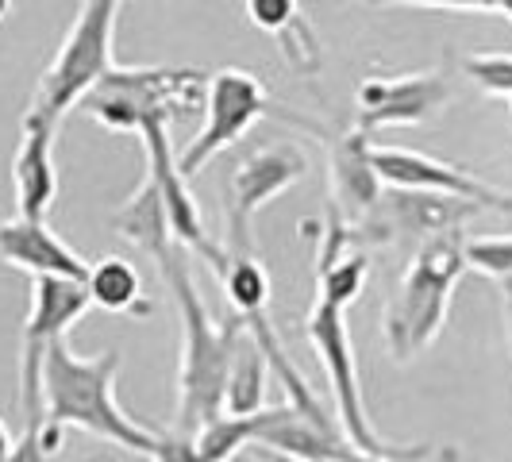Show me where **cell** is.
Wrapping results in <instances>:
<instances>
[{
  "instance_id": "cell-19",
  "label": "cell",
  "mask_w": 512,
  "mask_h": 462,
  "mask_svg": "<svg viewBox=\"0 0 512 462\" xmlns=\"http://www.w3.org/2000/svg\"><path fill=\"white\" fill-rule=\"evenodd\" d=\"M266 374H270V362L262 355L255 335L243 328L239 347H235V362H231V374H228L224 416H255V412L266 409Z\"/></svg>"
},
{
  "instance_id": "cell-30",
  "label": "cell",
  "mask_w": 512,
  "mask_h": 462,
  "mask_svg": "<svg viewBox=\"0 0 512 462\" xmlns=\"http://www.w3.org/2000/svg\"><path fill=\"white\" fill-rule=\"evenodd\" d=\"M4 16H8V0H0V20H4Z\"/></svg>"
},
{
  "instance_id": "cell-10",
  "label": "cell",
  "mask_w": 512,
  "mask_h": 462,
  "mask_svg": "<svg viewBox=\"0 0 512 462\" xmlns=\"http://www.w3.org/2000/svg\"><path fill=\"white\" fill-rule=\"evenodd\" d=\"M370 166L382 185L401 189V193H439V197H455L466 205L489 208V212H505L512 216V193L493 189L489 181L466 174L462 166H447L432 154L405 151V147H374L370 143Z\"/></svg>"
},
{
  "instance_id": "cell-31",
  "label": "cell",
  "mask_w": 512,
  "mask_h": 462,
  "mask_svg": "<svg viewBox=\"0 0 512 462\" xmlns=\"http://www.w3.org/2000/svg\"><path fill=\"white\" fill-rule=\"evenodd\" d=\"M270 459H274V462H293V459H282V455H270Z\"/></svg>"
},
{
  "instance_id": "cell-32",
  "label": "cell",
  "mask_w": 512,
  "mask_h": 462,
  "mask_svg": "<svg viewBox=\"0 0 512 462\" xmlns=\"http://www.w3.org/2000/svg\"><path fill=\"white\" fill-rule=\"evenodd\" d=\"M509 108H512V101H509Z\"/></svg>"
},
{
  "instance_id": "cell-6",
  "label": "cell",
  "mask_w": 512,
  "mask_h": 462,
  "mask_svg": "<svg viewBox=\"0 0 512 462\" xmlns=\"http://www.w3.org/2000/svg\"><path fill=\"white\" fill-rule=\"evenodd\" d=\"M347 312L335 308L332 301L316 297V305L305 320V335L308 343L316 347V355L324 362V374H328V385H332L335 397V416H339V428H343V439L355 447V451H366V455H382L389 462H420L432 455L428 443H385L370 416H366V401H362V385H359V362H355V347H351V332H347Z\"/></svg>"
},
{
  "instance_id": "cell-29",
  "label": "cell",
  "mask_w": 512,
  "mask_h": 462,
  "mask_svg": "<svg viewBox=\"0 0 512 462\" xmlns=\"http://www.w3.org/2000/svg\"><path fill=\"white\" fill-rule=\"evenodd\" d=\"M497 12H505V16L512 20V0H497Z\"/></svg>"
},
{
  "instance_id": "cell-4",
  "label": "cell",
  "mask_w": 512,
  "mask_h": 462,
  "mask_svg": "<svg viewBox=\"0 0 512 462\" xmlns=\"http://www.w3.org/2000/svg\"><path fill=\"white\" fill-rule=\"evenodd\" d=\"M116 16H120L116 0H85L77 8L62 47L39 77V89H35L31 108H27L31 120L58 131V124L70 116V108H77L104 77L116 70V58H112Z\"/></svg>"
},
{
  "instance_id": "cell-17",
  "label": "cell",
  "mask_w": 512,
  "mask_h": 462,
  "mask_svg": "<svg viewBox=\"0 0 512 462\" xmlns=\"http://www.w3.org/2000/svg\"><path fill=\"white\" fill-rule=\"evenodd\" d=\"M112 228L120 231L131 247H139L147 258L174 243V231H170V220H166V205H162V197H158V189H154L151 181H143L128 197V205L112 212Z\"/></svg>"
},
{
  "instance_id": "cell-9",
  "label": "cell",
  "mask_w": 512,
  "mask_h": 462,
  "mask_svg": "<svg viewBox=\"0 0 512 462\" xmlns=\"http://www.w3.org/2000/svg\"><path fill=\"white\" fill-rule=\"evenodd\" d=\"M308 174V158L289 143L247 151L228 174V255H251V220Z\"/></svg>"
},
{
  "instance_id": "cell-15",
  "label": "cell",
  "mask_w": 512,
  "mask_h": 462,
  "mask_svg": "<svg viewBox=\"0 0 512 462\" xmlns=\"http://www.w3.org/2000/svg\"><path fill=\"white\" fill-rule=\"evenodd\" d=\"M12 189H16V216L43 220L58 197V170H54V128L24 116L20 147L12 158Z\"/></svg>"
},
{
  "instance_id": "cell-18",
  "label": "cell",
  "mask_w": 512,
  "mask_h": 462,
  "mask_svg": "<svg viewBox=\"0 0 512 462\" xmlns=\"http://www.w3.org/2000/svg\"><path fill=\"white\" fill-rule=\"evenodd\" d=\"M89 301L104 312H120V316H151V301L143 297V282L135 274V266L124 262V258L108 255L97 258L89 266Z\"/></svg>"
},
{
  "instance_id": "cell-26",
  "label": "cell",
  "mask_w": 512,
  "mask_h": 462,
  "mask_svg": "<svg viewBox=\"0 0 512 462\" xmlns=\"http://www.w3.org/2000/svg\"><path fill=\"white\" fill-rule=\"evenodd\" d=\"M501 297H505V328H509V355H512V278L501 282Z\"/></svg>"
},
{
  "instance_id": "cell-8",
  "label": "cell",
  "mask_w": 512,
  "mask_h": 462,
  "mask_svg": "<svg viewBox=\"0 0 512 462\" xmlns=\"http://www.w3.org/2000/svg\"><path fill=\"white\" fill-rule=\"evenodd\" d=\"M274 112V104L266 97V89L258 85L251 70L224 66L208 77V101H205V128L189 139V147L178 154L181 178H193L197 170H205L220 151L235 147L258 120Z\"/></svg>"
},
{
  "instance_id": "cell-22",
  "label": "cell",
  "mask_w": 512,
  "mask_h": 462,
  "mask_svg": "<svg viewBox=\"0 0 512 462\" xmlns=\"http://www.w3.org/2000/svg\"><path fill=\"white\" fill-rule=\"evenodd\" d=\"M462 262H466V270H478V274H486V278L509 282L512 278V235L462 239Z\"/></svg>"
},
{
  "instance_id": "cell-21",
  "label": "cell",
  "mask_w": 512,
  "mask_h": 462,
  "mask_svg": "<svg viewBox=\"0 0 512 462\" xmlns=\"http://www.w3.org/2000/svg\"><path fill=\"white\" fill-rule=\"evenodd\" d=\"M255 436L258 412L255 416H220L193 436V455L197 462H231L247 443H255Z\"/></svg>"
},
{
  "instance_id": "cell-27",
  "label": "cell",
  "mask_w": 512,
  "mask_h": 462,
  "mask_svg": "<svg viewBox=\"0 0 512 462\" xmlns=\"http://www.w3.org/2000/svg\"><path fill=\"white\" fill-rule=\"evenodd\" d=\"M12 447H16V443H12V436H8V428H4V420H0V462L12 459Z\"/></svg>"
},
{
  "instance_id": "cell-25",
  "label": "cell",
  "mask_w": 512,
  "mask_h": 462,
  "mask_svg": "<svg viewBox=\"0 0 512 462\" xmlns=\"http://www.w3.org/2000/svg\"><path fill=\"white\" fill-rule=\"evenodd\" d=\"M154 462H197L193 455V439H181L174 432H162V451L154 455Z\"/></svg>"
},
{
  "instance_id": "cell-5",
  "label": "cell",
  "mask_w": 512,
  "mask_h": 462,
  "mask_svg": "<svg viewBox=\"0 0 512 462\" xmlns=\"http://www.w3.org/2000/svg\"><path fill=\"white\" fill-rule=\"evenodd\" d=\"M208 77L201 70H166V66H116L101 85L81 101V108L108 131H143V124L185 120L205 112Z\"/></svg>"
},
{
  "instance_id": "cell-3",
  "label": "cell",
  "mask_w": 512,
  "mask_h": 462,
  "mask_svg": "<svg viewBox=\"0 0 512 462\" xmlns=\"http://www.w3.org/2000/svg\"><path fill=\"white\" fill-rule=\"evenodd\" d=\"M466 274L462 262V239L443 235L428 239L409 270L401 274L397 293L382 308V332L385 347L397 362L416 359L420 351H428L447 328V312H451V293Z\"/></svg>"
},
{
  "instance_id": "cell-2",
  "label": "cell",
  "mask_w": 512,
  "mask_h": 462,
  "mask_svg": "<svg viewBox=\"0 0 512 462\" xmlns=\"http://www.w3.org/2000/svg\"><path fill=\"white\" fill-rule=\"evenodd\" d=\"M116 374H120V355L104 351L97 359H81L70 339H58L43 366V405L51 428H81L89 436L108 439L112 447H124L135 455H154L162 451V432L135 424L116 401Z\"/></svg>"
},
{
  "instance_id": "cell-12",
  "label": "cell",
  "mask_w": 512,
  "mask_h": 462,
  "mask_svg": "<svg viewBox=\"0 0 512 462\" xmlns=\"http://www.w3.org/2000/svg\"><path fill=\"white\" fill-rule=\"evenodd\" d=\"M143 154H147V181L158 189L162 205H166V220H170V231H174V243L205 255V262L224 274L228 266V251L212 239L205 231V220H201V208L189 193V178H181L178 158H174V147H170V128L166 124H143Z\"/></svg>"
},
{
  "instance_id": "cell-20",
  "label": "cell",
  "mask_w": 512,
  "mask_h": 462,
  "mask_svg": "<svg viewBox=\"0 0 512 462\" xmlns=\"http://www.w3.org/2000/svg\"><path fill=\"white\" fill-rule=\"evenodd\" d=\"M224 282V293H228L235 316L247 324L255 316H266V305H270V278L266 270L255 262V255H228V266L220 274Z\"/></svg>"
},
{
  "instance_id": "cell-23",
  "label": "cell",
  "mask_w": 512,
  "mask_h": 462,
  "mask_svg": "<svg viewBox=\"0 0 512 462\" xmlns=\"http://www.w3.org/2000/svg\"><path fill=\"white\" fill-rule=\"evenodd\" d=\"M462 74L493 97H509L512 101V54H466Z\"/></svg>"
},
{
  "instance_id": "cell-13",
  "label": "cell",
  "mask_w": 512,
  "mask_h": 462,
  "mask_svg": "<svg viewBox=\"0 0 512 462\" xmlns=\"http://www.w3.org/2000/svg\"><path fill=\"white\" fill-rule=\"evenodd\" d=\"M278 112V108H274ZM285 124L308 131V135H324V147H328V178H332V197H335V216H359L355 224H362L378 201H382V181L370 166V139L362 131H347V135H328L320 124L312 120H297L289 112H278Z\"/></svg>"
},
{
  "instance_id": "cell-14",
  "label": "cell",
  "mask_w": 512,
  "mask_h": 462,
  "mask_svg": "<svg viewBox=\"0 0 512 462\" xmlns=\"http://www.w3.org/2000/svg\"><path fill=\"white\" fill-rule=\"evenodd\" d=\"M0 258L31 278H62V282H89V262L74 255L43 220H4L0 224Z\"/></svg>"
},
{
  "instance_id": "cell-28",
  "label": "cell",
  "mask_w": 512,
  "mask_h": 462,
  "mask_svg": "<svg viewBox=\"0 0 512 462\" xmlns=\"http://www.w3.org/2000/svg\"><path fill=\"white\" fill-rule=\"evenodd\" d=\"M339 462H389V459H382V455H366V451H355V447H351Z\"/></svg>"
},
{
  "instance_id": "cell-7",
  "label": "cell",
  "mask_w": 512,
  "mask_h": 462,
  "mask_svg": "<svg viewBox=\"0 0 512 462\" xmlns=\"http://www.w3.org/2000/svg\"><path fill=\"white\" fill-rule=\"evenodd\" d=\"M89 289L81 282L62 278H31V312L20 328V409L27 416V428H39L47 420L43 405V366L58 339L74 328V320L85 316Z\"/></svg>"
},
{
  "instance_id": "cell-24",
  "label": "cell",
  "mask_w": 512,
  "mask_h": 462,
  "mask_svg": "<svg viewBox=\"0 0 512 462\" xmlns=\"http://www.w3.org/2000/svg\"><path fill=\"white\" fill-rule=\"evenodd\" d=\"M8 462H51V451L43 447L39 428H24V436H20V443L12 447V459Z\"/></svg>"
},
{
  "instance_id": "cell-16",
  "label": "cell",
  "mask_w": 512,
  "mask_h": 462,
  "mask_svg": "<svg viewBox=\"0 0 512 462\" xmlns=\"http://www.w3.org/2000/svg\"><path fill=\"white\" fill-rule=\"evenodd\" d=\"M247 16H251V24L258 31H266V35L278 39L285 62L297 74H308V77L320 74V66H324L320 39H316V31L305 20V12L293 0H251L247 4Z\"/></svg>"
},
{
  "instance_id": "cell-1",
  "label": "cell",
  "mask_w": 512,
  "mask_h": 462,
  "mask_svg": "<svg viewBox=\"0 0 512 462\" xmlns=\"http://www.w3.org/2000/svg\"><path fill=\"white\" fill-rule=\"evenodd\" d=\"M162 285L174 293L181 316V362H178V420L174 436L193 439L201 428L224 416V393L235 362V347L243 335V320L228 316L220 328L212 324L208 305L197 289L189 258L178 251V243L151 255Z\"/></svg>"
},
{
  "instance_id": "cell-11",
  "label": "cell",
  "mask_w": 512,
  "mask_h": 462,
  "mask_svg": "<svg viewBox=\"0 0 512 462\" xmlns=\"http://www.w3.org/2000/svg\"><path fill=\"white\" fill-rule=\"evenodd\" d=\"M359 128L366 139L385 128H420L443 116L451 104V81L439 70L401 77H370L362 81L359 93Z\"/></svg>"
}]
</instances>
